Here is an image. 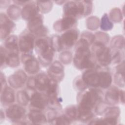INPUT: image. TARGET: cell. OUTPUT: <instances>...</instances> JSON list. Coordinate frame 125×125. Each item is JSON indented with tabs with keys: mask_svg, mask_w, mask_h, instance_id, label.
Instances as JSON below:
<instances>
[{
	"mask_svg": "<svg viewBox=\"0 0 125 125\" xmlns=\"http://www.w3.org/2000/svg\"><path fill=\"white\" fill-rule=\"evenodd\" d=\"M99 85L103 88L108 87L111 83V77L107 72H101L99 74Z\"/></svg>",
	"mask_w": 125,
	"mask_h": 125,
	"instance_id": "9a60e30c",
	"label": "cell"
},
{
	"mask_svg": "<svg viewBox=\"0 0 125 125\" xmlns=\"http://www.w3.org/2000/svg\"><path fill=\"white\" fill-rule=\"evenodd\" d=\"M28 118L34 124L44 123L46 121L45 116L40 110H32L28 114Z\"/></svg>",
	"mask_w": 125,
	"mask_h": 125,
	"instance_id": "7c38bea8",
	"label": "cell"
},
{
	"mask_svg": "<svg viewBox=\"0 0 125 125\" xmlns=\"http://www.w3.org/2000/svg\"><path fill=\"white\" fill-rule=\"evenodd\" d=\"M5 46L6 48L12 54H17L18 47L17 45V38L14 36L9 37L6 41Z\"/></svg>",
	"mask_w": 125,
	"mask_h": 125,
	"instance_id": "4fadbf2b",
	"label": "cell"
},
{
	"mask_svg": "<svg viewBox=\"0 0 125 125\" xmlns=\"http://www.w3.org/2000/svg\"><path fill=\"white\" fill-rule=\"evenodd\" d=\"M78 32L77 30L72 29L64 33L60 38L62 47H71L72 46L77 40Z\"/></svg>",
	"mask_w": 125,
	"mask_h": 125,
	"instance_id": "5b68a950",
	"label": "cell"
},
{
	"mask_svg": "<svg viewBox=\"0 0 125 125\" xmlns=\"http://www.w3.org/2000/svg\"><path fill=\"white\" fill-rule=\"evenodd\" d=\"M85 5L81 1H69L64 6V12L65 16L76 17L85 14Z\"/></svg>",
	"mask_w": 125,
	"mask_h": 125,
	"instance_id": "3957f363",
	"label": "cell"
},
{
	"mask_svg": "<svg viewBox=\"0 0 125 125\" xmlns=\"http://www.w3.org/2000/svg\"><path fill=\"white\" fill-rule=\"evenodd\" d=\"M6 113L8 118L12 121H17L24 116L25 110L23 108L19 105H13L7 109Z\"/></svg>",
	"mask_w": 125,
	"mask_h": 125,
	"instance_id": "52a82bcc",
	"label": "cell"
},
{
	"mask_svg": "<svg viewBox=\"0 0 125 125\" xmlns=\"http://www.w3.org/2000/svg\"><path fill=\"white\" fill-rule=\"evenodd\" d=\"M53 121H56L57 124H69V120L68 118L65 116H62L56 119H54Z\"/></svg>",
	"mask_w": 125,
	"mask_h": 125,
	"instance_id": "44dd1931",
	"label": "cell"
},
{
	"mask_svg": "<svg viewBox=\"0 0 125 125\" xmlns=\"http://www.w3.org/2000/svg\"><path fill=\"white\" fill-rule=\"evenodd\" d=\"M119 96L118 90L117 88L114 87L109 90L107 93L106 99L108 102H110L113 104H114L118 101Z\"/></svg>",
	"mask_w": 125,
	"mask_h": 125,
	"instance_id": "ac0fdd59",
	"label": "cell"
},
{
	"mask_svg": "<svg viewBox=\"0 0 125 125\" xmlns=\"http://www.w3.org/2000/svg\"><path fill=\"white\" fill-rule=\"evenodd\" d=\"M83 80L87 85L94 87L99 85V74L93 70H88L85 71L83 74Z\"/></svg>",
	"mask_w": 125,
	"mask_h": 125,
	"instance_id": "ba28073f",
	"label": "cell"
},
{
	"mask_svg": "<svg viewBox=\"0 0 125 125\" xmlns=\"http://www.w3.org/2000/svg\"><path fill=\"white\" fill-rule=\"evenodd\" d=\"M34 45V38L32 35L27 34L22 36L19 41V46L22 52H29L32 50Z\"/></svg>",
	"mask_w": 125,
	"mask_h": 125,
	"instance_id": "9c48e42d",
	"label": "cell"
},
{
	"mask_svg": "<svg viewBox=\"0 0 125 125\" xmlns=\"http://www.w3.org/2000/svg\"><path fill=\"white\" fill-rule=\"evenodd\" d=\"M50 80L47 77L42 74L39 75L35 78V87H36L40 91L47 90Z\"/></svg>",
	"mask_w": 125,
	"mask_h": 125,
	"instance_id": "8fae6325",
	"label": "cell"
},
{
	"mask_svg": "<svg viewBox=\"0 0 125 125\" xmlns=\"http://www.w3.org/2000/svg\"><path fill=\"white\" fill-rule=\"evenodd\" d=\"M30 105L33 110H40L43 109L47 104L48 99L45 95L38 92L34 93L31 97Z\"/></svg>",
	"mask_w": 125,
	"mask_h": 125,
	"instance_id": "8992f818",
	"label": "cell"
},
{
	"mask_svg": "<svg viewBox=\"0 0 125 125\" xmlns=\"http://www.w3.org/2000/svg\"><path fill=\"white\" fill-rule=\"evenodd\" d=\"M1 102L10 103L13 102L14 100V95L13 91L9 88L6 87L3 90V94L1 96Z\"/></svg>",
	"mask_w": 125,
	"mask_h": 125,
	"instance_id": "e0dca14e",
	"label": "cell"
},
{
	"mask_svg": "<svg viewBox=\"0 0 125 125\" xmlns=\"http://www.w3.org/2000/svg\"><path fill=\"white\" fill-rule=\"evenodd\" d=\"M96 55L99 62L103 65H107L111 61L110 50L105 47L102 43L97 42L94 45Z\"/></svg>",
	"mask_w": 125,
	"mask_h": 125,
	"instance_id": "277c9868",
	"label": "cell"
},
{
	"mask_svg": "<svg viewBox=\"0 0 125 125\" xmlns=\"http://www.w3.org/2000/svg\"><path fill=\"white\" fill-rule=\"evenodd\" d=\"M23 62L25 63V69L26 71L30 73H35L38 71L39 67L38 62L34 58L29 55L22 56Z\"/></svg>",
	"mask_w": 125,
	"mask_h": 125,
	"instance_id": "30bf717a",
	"label": "cell"
},
{
	"mask_svg": "<svg viewBox=\"0 0 125 125\" xmlns=\"http://www.w3.org/2000/svg\"><path fill=\"white\" fill-rule=\"evenodd\" d=\"M74 62L75 65L80 69L92 67L94 65L91 60V53L88 49V43L84 39L80 40L77 44Z\"/></svg>",
	"mask_w": 125,
	"mask_h": 125,
	"instance_id": "6da1fadb",
	"label": "cell"
},
{
	"mask_svg": "<svg viewBox=\"0 0 125 125\" xmlns=\"http://www.w3.org/2000/svg\"><path fill=\"white\" fill-rule=\"evenodd\" d=\"M76 22L75 19L72 17L65 16L62 20L59 21V26L60 31H64L69 29L73 26Z\"/></svg>",
	"mask_w": 125,
	"mask_h": 125,
	"instance_id": "5bb4252c",
	"label": "cell"
},
{
	"mask_svg": "<svg viewBox=\"0 0 125 125\" xmlns=\"http://www.w3.org/2000/svg\"><path fill=\"white\" fill-rule=\"evenodd\" d=\"M100 91L90 89L86 91L82 96L78 109L81 114L91 112L96 103L100 101Z\"/></svg>",
	"mask_w": 125,
	"mask_h": 125,
	"instance_id": "7a4b0ae2",
	"label": "cell"
},
{
	"mask_svg": "<svg viewBox=\"0 0 125 125\" xmlns=\"http://www.w3.org/2000/svg\"><path fill=\"white\" fill-rule=\"evenodd\" d=\"M42 27V21L40 17L36 16L31 20L29 23V29L31 31L34 32H41Z\"/></svg>",
	"mask_w": 125,
	"mask_h": 125,
	"instance_id": "2e32d148",
	"label": "cell"
},
{
	"mask_svg": "<svg viewBox=\"0 0 125 125\" xmlns=\"http://www.w3.org/2000/svg\"><path fill=\"white\" fill-rule=\"evenodd\" d=\"M50 75L54 78H56L57 76L58 75L62 74V72L63 71V68L61 64L59 63L58 62H54L50 67Z\"/></svg>",
	"mask_w": 125,
	"mask_h": 125,
	"instance_id": "d6986e66",
	"label": "cell"
},
{
	"mask_svg": "<svg viewBox=\"0 0 125 125\" xmlns=\"http://www.w3.org/2000/svg\"><path fill=\"white\" fill-rule=\"evenodd\" d=\"M113 27L112 23L109 20L106 14H105L102 18L101 22V28L104 30H110Z\"/></svg>",
	"mask_w": 125,
	"mask_h": 125,
	"instance_id": "ffe728a7",
	"label": "cell"
}]
</instances>
